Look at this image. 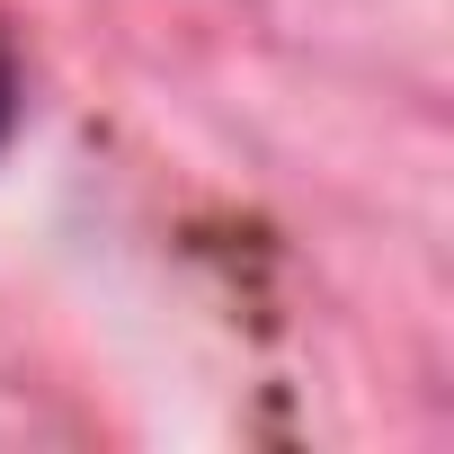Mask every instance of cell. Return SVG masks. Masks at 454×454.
Returning a JSON list of instances; mask_svg holds the SVG:
<instances>
[{"instance_id":"obj_1","label":"cell","mask_w":454,"mask_h":454,"mask_svg":"<svg viewBox=\"0 0 454 454\" xmlns=\"http://www.w3.org/2000/svg\"><path fill=\"white\" fill-rule=\"evenodd\" d=\"M19 116H27V72H19V54H10V36H0V152L19 143Z\"/></svg>"}]
</instances>
